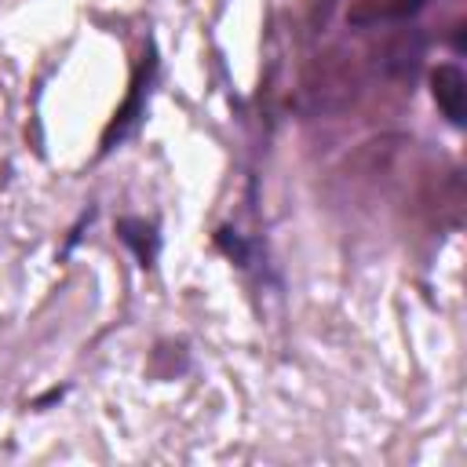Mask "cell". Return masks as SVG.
<instances>
[{
    "label": "cell",
    "mask_w": 467,
    "mask_h": 467,
    "mask_svg": "<svg viewBox=\"0 0 467 467\" xmlns=\"http://www.w3.org/2000/svg\"><path fill=\"white\" fill-rule=\"evenodd\" d=\"M431 95L441 109V117L460 128L463 124V113H467V77L460 66L452 62H441L438 69H431Z\"/></svg>",
    "instance_id": "2"
},
{
    "label": "cell",
    "mask_w": 467,
    "mask_h": 467,
    "mask_svg": "<svg viewBox=\"0 0 467 467\" xmlns=\"http://www.w3.org/2000/svg\"><path fill=\"white\" fill-rule=\"evenodd\" d=\"M117 237L135 252V259L142 266H153V259L161 252V234H157L153 223L135 219V215H124V219H117Z\"/></svg>",
    "instance_id": "4"
},
{
    "label": "cell",
    "mask_w": 467,
    "mask_h": 467,
    "mask_svg": "<svg viewBox=\"0 0 467 467\" xmlns=\"http://www.w3.org/2000/svg\"><path fill=\"white\" fill-rule=\"evenodd\" d=\"M427 0H347L350 26H379V22H405L420 15Z\"/></svg>",
    "instance_id": "3"
},
{
    "label": "cell",
    "mask_w": 467,
    "mask_h": 467,
    "mask_svg": "<svg viewBox=\"0 0 467 467\" xmlns=\"http://www.w3.org/2000/svg\"><path fill=\"white\" fill-rule=\"evenodd\" d=\"M215 244H219V252H223L226 259H234L237 266H252V244H248L237 230L219 226V230H215Z\"/></svg>",
    "instance_id": "5"
},
{
    "label": "cell",
    "mask_w": 467,
    "mask_h": 467,
    "mask_svg": "<svg viewBox=\"0 0 467 467\" xmlns=\"http://www.w3.org/2000/svg\"><path fill=\"white\" fill-rule=\"evenodd\" d=\"M142 58H146V62H142L139 77L131 80V91H128L124 106L117 109V117L109 120V128H106V135H102V150H113V142H120V139L135 128V120L146 113V91H150V80H153V69H157V55H153V47H150Z\"/></svg>",
    "instance_id": "1"
}]
</instances>
